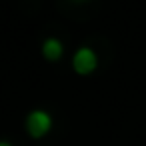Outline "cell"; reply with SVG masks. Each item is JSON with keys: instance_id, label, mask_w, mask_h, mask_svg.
<instances>
[{"instance_id": "1", "label": "cell", "mask_w": 146, "mask_h": 146, "mask_svg": "<svg viewBox=\"0 0 146 146\" xmlns=\"http://www.w3.org/2000/svg\"><path fill=\"white\" fill-rule=\"evenodd\" d=\"M52 128V118L50 114H46L44 110H34L28 114L26 118V130L32 138H42L44 134H48Z\"/></svg>"}, {"instance_id": "2", "label": "cell", "mask_w": 146, "mask_h": 146, "mask_svg": "<svg viewBox=\"0 0 146 146\" xmlns=\"http://www.w3.org/2000/svg\"><path fill=\"white\" fill-rule=\"evenodd\" d=\"M96 64H98V58H96V54L90 48L76 50V54L72 58V66H74V70L78 74H90V72H94Z\"/></svg>"}, {"instance_id": "3", "label": "cell", "mask_w": 146, "mask_h": 146, "mask_svg": "<svg viewBox=\"0 0 146 146\" xmlns=\"http://www.w3.org/2000/svg\"><path fill=\"white\" fill-rule=\"evenodd\" d=\"M42 54H44V58L50 60V62L60 60V56H62V44H60V40H56V38H46L44 44H42Z\"/></svg>"}, {"instance_id": "4", "label": "cell", "mask_w": 146, "mask_h": 146, "mask_svg": "<svg viewBox=\"0 0 146 146\" xmlns=\"http://www.w3.org/2000/svg\"><path fill=\"white\" fill-rule=\"evenodd\" d=\"M0 146H10V144L8 142H0Z\"/></svg>"}]
</instances>
